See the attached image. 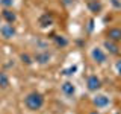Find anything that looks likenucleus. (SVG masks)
Segmentation results:
<instances>
[{
  "label": "nucleus",
  "instance_id": "nucleus-4",
  "mask_svg": "<svg viewBox=\"0 0 121 114\" xmlns=\"http://www.w3.org/2000/svg\"><path fill=\"white\" fill-rule=\"evenodd\" d=\"M0 37L3 38V40L6 41H11L14 40L15 37H17V29H15V26L12 23H2V26H0Z\"/></svg>",
  "mask_w": 121,
  "mask_h": 114
},
{
  "label": "nucleus",
  "instance_id": "nucleus-3",
  "mask_svg": "<svg viewBox=\"0 0 121 114\" xmlns=\"http://www.w3.org/2000/svg\"><path fill=\"white\" fill-rule=\"evenodd\" d=\"M111 97L108 96V94H104V93H97L92 96V105L95 106L97 109H106V108H109V105H111Z\"/></svg>",
  "mask_w": 121,
  "mask_h": 114
},
{
  "label": "nucleus",
  "instance_id": "nucleus-6",
  "mask_svg": "<svg viewBox=\"0 0 121 114\" xmlns=\"http://www.w3.org/2000/svg\"><path fill=\"white\" fill-rule=\"evenodd\" d=\"M76 85L73 81H70V79H65V81L60 82V93L64 94L65 97H74L76 96Z\"/></svg>",
  "mask_w": 121,
  "mask_h": 114
},
{
  "label": "nucleus",
  "instance_id": "nucleus-10",
  "mask_svg": "<svg viewBox=\"0 0 121 114\" xmlns=\"http://www.w3.org/2000/svg\"><path fill=\"white\" fill-rule=\"evenodd\" d=\"M50 53L45 52V50H41V52H36L35 55H33V61H35L36 64H47L48 61H50Z\"/></svg>",
  "mask_w": 121,
  "mask_h": 114
},
{
  "label": "nucleus",
  "instance_id": "nucleus-13",
  "mask_svg": "<svg viewBox=\"0 0 121 114\" xmlns=\"http://www.w3.org/2000/svg\"><path fill=\"white\" fill-rule=\"evenodd\" d=\"M53 40H55V43L60 46V47H65V46L68 44V40L67 38H64V37H60V35H56V37H53Z\"/></svg>",
  "mask_w": 121,
  "mask_h": 114
},
{
  "label": "nucleus",
  "instance_id": "nucleus-9",
  "mask_svg": "<svg viewBox=\"0 0 121 114\" xmlns=\"http://www.w3.org/2000/svg\"><path fill=\"white\" fill-rule=\"evenodd\" d=\"M106 38L115 43H121V28H109L106 30Z\"/></svg>",
  "mask_w": 121,
  "mask_h": 114
},
{
  "label": "nucleus",
  "instance_id": "nucleus-1",
  "mask_svg": "<svg viewBox=\"0 0 121 114\" xmlns=\"http://www.w3.org/2000/svg\"><path fill=\"white\" fill-rule=\"evenodd\" d=\"M23 104H24V106L29 111H39L45 104V97L39 91H30V93H27L24 96Z\"/></svg>",
  "mask_w": 121,
  "mask_h": 114
},
{
  "label": "nucleus",
  "instance_id": "nucleus-19",
  "mask_svg": "<svg viewBox=\"0 0 121 114\" xmlns=\"http://www.w3.org/2000/svg\"><path fill=\"white\" fill-rule=\"evenodd\" d=\"M88 114H100V113H98V111H97V109H94V111H89Z\"/></svg>",
  "mask_w": 121,
  "mask_h": 114
},
{
  "label": "nucleus",
  "instance_id": "nucleus-5",
  "mask_svg": "<svg viewBox=\"0 0 121 114\" xmlns=\"http://www.w3.org/2000/svg\"><path fill=\"white\" fill-rule=\"evenodd\" d=\"M101 87H103V82H101L100 76L89 75L88 78H86V90H88L89 93H97V91L101 90Z\"/></svg>",
  "mask_w": 121,
  "mask_h": 114
},
{
  "label": "nucleus",
  "instance_id": "nucleus-2",
  "mask_svg": "<svg viewBox=\"0 0 121 114\" xmlns=\"http://www.w3.org/2000/svg\"><path fill=\"white\" fill-rule=\"evenodd\" d=\"M89 58L97 66H104L109 61V55L103 49V46H92L91 50H89Z\"/></svg>",
  "mask_w": 121,
  "mask_h": 114
},
{
  "label": "nucleus",
  "instance_id": "nucleus-15",
  "mask_svg": "<svg viewBox=\"0 0 121 114\" xmlns=\"http://www.w3.org/2000/svg\"><path fill=\"white\" fill-rule=\"evenodd\" d=\"M109 3H111L112 9H115V11H121V0H109Z\"/></svg>",
  "mask_w": 121,
  "mask_h": 114
},
{
  "label": "nucleus",
  "instance_id": "nucleus-11",
  "mask_svg": "<svg viewBox=\"0 0 121 114\" xmlns=\"http://www.w3.org/2000/svg\"><path fill=\"white\" fill-rule=\"evenodd\" d=\"M88 8H89L91 12L98 14L101 11V3L98 2V0H91V2H88Z\"/></svg>",
  "mask_w": 121,
  "mask_h": 114
},
{
  "label": "nucleus",
  "instance_id": "nucleus-14",
  "mask_svg": "<svg viewBox=\"0 0 121 114\" xmlns=\"http://www.w3.org/2000/svg\"><path fill=\"white\" fill-rule=\"evenodd\" d=\"M21 61L24 64H27V66H30V64L33 62V58L30 55H27V53H23V55H21Z\"/></svg>",
  "mask_w": 121,
  "mask_h": 114
},
{
  "label": "nucleus",
  "instance_id": "nucleus-12",
  "mask_svg": "<svg viewBox=\"0 0 121 114\" xmlns=\"http://www.w3.org/2000/svg\"><path fill=\"white\" fill-rule=\"evenodd\" d=\"M0 87L2 88H8L9 87V76L5 71H0Z\"/></svg>",
  "mask_w": 121,
  "mask_h": 114
},
{
  "label": "nucleus",
  "instance_id": "nucleus-8",
  "mask_svg": "<svg viewBox=\"0 0 121 114\" xmlns=\"http://www.w3.org/2000/svg\"><path fill=\"white\" fill-rule=\"evenodd\" d=\"M0 15H2L3 21L5 23H14L17 21V12L12 9V8H2V12H0Z\"/></svg>",
  "mask_w": 121,
  "mask_h": 114
},
{
  "label": "nucleus",
  "instance_id": "nucleus-20",
  "mask_svg": "<svg viewBox=\"0 0 121 114\" xmlns=\"http://www.w3.org/2000/svg\"><path fill=\"white\" fill-rule=\"evenodd\" d=\"M2 23H3V18H2V15H0V26H2Z\"/></svg>",
  "mask_w": 121,
  "mask_h": 114
},
{
  "label": "nucleus",
  "instance_id": "nucleus-7",
  "mask_svg": "<svg viewBox=\"0 0 121 114\" xmlns=\"http://www.w3.org/2000/svg\"><path fill=\"white\" fill-rule=\"evenodd\" d=\"M103 49L108 52V55L118 56L120 53H121V49H120L118 43H115V41H111V40H108V38L103 41Z\"/></svg>",
  "mask_w": 121,
  "mask_h": 114
},
{
  "label": "nucleus",
  "instance_id": "nucleus-16",
  "mask_svg": "<svg viewBox=\"0 0 121 114\" xmlns=\"http://www.w3.org/2000/svg\"><path fill=\"white\" fill-rule=\"evenodd\" d=\"M15 0H0V6L2 8H12Z\"/></svg>",
  "mask_w": 121,
  "mask_h": 114
},
{
  "label": "nucleus",
  "instance_id": "nucleus-18",
  "mask_svg": "<svg viewBox=\"0 0 121 114\" xmlns=\"http://www.w3.org/2000/svg\"><path fill=\"white\" fill-rule=\"evenodd\" d=\"M60 2H62L65 6H71V5L74 3V0H60Z\"/></svg>",
  "mask_w": 121,
  "mask_h": 114
},
{
  "label": "nucleus",
  "instance_id": "nucleus-17",
  "mask_svg": "<svg viewBox=\"0 0 121 114\" xmlns=\"http://www.w3.org/2000/svg\"><path fill=\"white\" fill-rule=\"evenodd\" d=\"M113 70H115V73L121 78V59L115 61V64H113Z\"/></svg>",
  "mask_w": 121,
  "mask_h": 114
}]
</instances>
